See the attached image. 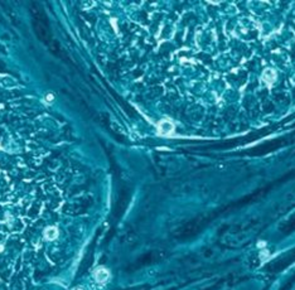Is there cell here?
Masks as SVG:
<instances>
[{
    "mask_svg": "<svg viewBox=\"0 0 295 290\" xmlns=\"http://www.w3.org/2000/svg\"><path fill=\"white\" fill-rule=\"evenodd\" d=\"M276 77H278V74H276L275 69H272V68H266L262 73V81L265 82L269 87H271L272 84L275 83Z\"/></svg>",
    "mask_w": 295,
    "mask_h": 290,
    "instance_id": "2",
    "label": "cell"
},
{
    "mask_svg": "<svg viewBox=\"0 0 295 290\" xmlns=\"http://www.w3.org/2000/svg\"><path fill=\"white\" fill-rule=\"evenodd\" d=\"M33 26H34V30H35V34L38 35V38L43 41L44 43L49 44L52 42L51 39V32L48 29V24H44L42 21H38V20H33Z\"/></svg>",
    "mask_w": 295,
    "mask_h": 290,
    "instance_id": "1",
    "label": "cell"
},
{
    "mask_svg": "<svg viewBox=\"0 0 295 290\" xmlns=\"http://www.w3.org/2000/svg\"><path fill=\"white\" fill-rule=\"evenodd\" d=\"M109 276H110V273L105 269V267H98V269L95 271V279L97 280L98 283H105V281H107Z\"/></svg>",
    "mask_w": 295,
    "mask_h": 290,
    "instance_id": "4",
    "label": "cell"
},
{
    "mask_svg": "<svg viewBox=\"0 0 295 290\" xmlns=\"http://www.w3.org/2000/svg\"><path fill=\"white\" fill-rule=\"evenodd\" d=\"M73 290H83V289H82V288H74Z\"/></svg>",
    "mask_w": 295,
    "mask_h": 290,
    "instance_id": "6",
    "label": "cell"
},
{
    "mask_svg": "<svg viewBox=\"0 0 295 290\" xmlns=\"http://www.w3.org/2000/svg\"><path fill=\"white\" fill-rule=\"evenodd\" d=\"M46 237L48 238V240H54L57 236H58V232H57V230L54 228V227H51V228H47L46 230Z\"/></svg>",
    "mask_w": 295,
    "mask_h": 290,
    "instance_id": "5",
    "label": "cell"
},
{
    "mask_svg": "<svg viewBox=\"0 0 295 290\" xmlns=\"http://www.w3.org/2000/svg\"><path fill=\"white\" fill-rule=\"evenodd\" d=\"M158 127H159V132L163 134V135H169V134L174 130L173 124L169 121V120H163V121H160Z\"/></svg>",
    "mask_w": 295,
    "mask_h": 290,
    "instance_id": "3",
    "label": "cell"
}]
</instances>
